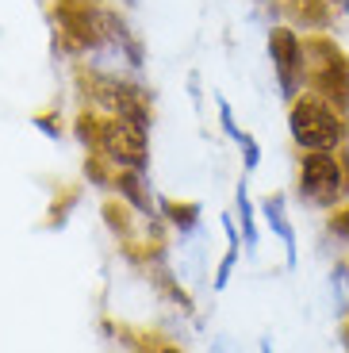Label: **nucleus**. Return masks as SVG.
I'll return each mask as SVG.
<instances>
[{"label": "nucleus", "mask_w": 349, "mask_h": 353, "mask_svg": "<svg viewBox=\"0 0 349 353\" xmlns=\"http://www.w3.org/2000/svg\"><path fill=\"white\" fill-rule=\"evenodd\" d=\"M326 230H330L334 239L349 242V208H334V215L326 219Z\"/></svg>", "instance_id": "9"}, {"label": "nucleus", "mask_w": 349, "mask_h": 353, "mask_svg": "<svg viewBox=\"0 0 349 353\" xmlns=\"http://www.w3.org/2000/svg\"><path fill=\"white\" fill-rule=\"evenodd\" d=\"M131 4H134V0H131Z\"/></svg>", "instance_id": "13"}, {"label": "nucleus", "mask_w": 349, "mask_h": 353, "mask_svg": "<svg viewBox=\"0 0 349 353\" xmlns=\"http://www.w3.org/2000/svg\"><path fill=\"white\" fill-rule=\"evenodd\" d=\"M261 215H265V223H269V230H272V234H277V239L284 242V254H288V265H296V230H292L288 212H284V196H280V192L265 196V200H261Z\"/></svg>", "instance_id": "5"}, {"label": "nucleus", "mask_w": 349, "mask_h": 353, "mask_svg": "<svg viewBox=\"0 0 349 353\" xmlns=\"http://www.w3.org/2000/svg\"><path fill=\"white\" fill-rule=\"evenodd\" d=\"M97 146L115 169H146L150 146H146V127L127 123L119 115H108L104 123H97Z\"/></svg>", "instance_id": "3"}, {"label": "nucleus", "mask_w": 349, "mask_h": 353, "mask_svg": "<svg viewBox=\"0 0 349 353\" xmlns=\"http://www.w3.org/2000/svg\"><path fill=\"white\" fill-rule=\"evenodd\" d=\"M269 58H272V73L277 85L288 100H296L303 92V70H307V50L299 43V35L292 27H272L269 31Z\"/></svg>", "instance_id": "4"}, {"label": "nucleus", "mask_w": 349, "mask_h": 353, "mask_svg": "<svg viewBox=\"0 0 349 353\" xmlns=\"http://www.w3.org/2000/svg\"><path fill=\"white\" fill-rule=\"evenodd\" d=\"M330 296H334V311H338V315H349V257L334 265V273H330Z\"/></svg>", "instance_id": "7"}, {"label": "nucleus", "mask_w": 349, "mask_h": 353, "mask_svg": "<svg viewBox=\"0 0 349 353\" xmlns=\"http://www.w3.org/2000/svg\"><path fill=\"white\" fill-rule=\"evenodd\" d=\"M166 212H169V219H173L181 230H192V227H196V208H192V203H184V208L166 203Z\"/></svg>", "instance_id": "10"}, {"label": "nucleus", "mask_w": 349, "mask_h": 353, "mask_svg": "<svg viewBox=\"0 0 349 353\" xmlns=\"http://www.w3.org/2000/svg\"><path fill=\"white\" fill-rule=\"evenodd\" d=\"M349 196V161L338 150H303L299 154V200L311 208L334 212Z\"/></svg>", "instance_id": "2"}, {"label": "nucleus", "mask_w": 349, "mask_h": 353, "mask_svg": "<svg viewBox=\"0 0 349 353\" xmlns=\"http://www.w3.org/2000/svg\"><path fill=\"white\" fill-rule=\"evenodd\" d=\"M288 134L299 150H341L346 146V115L319 92H303L292 100Z\"/></svg>", "instance_id": "1"}, {"label": "nucleus", "mask_w": 349, "mask_h": 353, "mask_svg": "<svg viewBox=\"0 0 349 353\" xmlns=\"http://www.w3.org/2000/svg\"><path fill=\"white\" fill-rule=\"evenodd\" d=\"M238 146L246 150V169H257V161H261V150H257V139L242 131V139H238Z\"/></svg>", "instance_id": "11"}, {"label": "nucleus", "mask_w": 349, "mask_h": 353, "mask_svg": "<svg viewBox=\"0 0 349 353\" xmlns=\"http://www.w3.org/2000/svg\"><path fill=\"white\" fill-rule=\"evenodd\" d=\"M238 212H242V234H246V246H257V227H253V208H250V196H246V185H238Z\"/></svg>", "instance_id": "8"}, {"label": "nucleus", "mask_w": 349, "mask_h": 353, "mask_svg": "<svg viewBox=\"0 0 349 353\" xmlns=\"http://www.w3.org/2000/svg\"><path fill=\"white\" fill-rule=\"evenodd\" d=\"M115 188H119L139 212H150V192H146V181H142V169H123V173L115 176Z\"/></svg>", "instance_id": "6"}, {"label": "nucleus", "mask_w": 349, "mask_h": 353, "mask_svg": "<svg viewBox=\"0 0 349 353\" xmlns=\"http://www.w3.org/2000/svg\"><path fill=\"white\" fill-rule=\"evenodd\" d=\"M341 338H346V353H349V315H346V330H341Z\"/></svg>", "instance_id": "12"}]
</instances>
